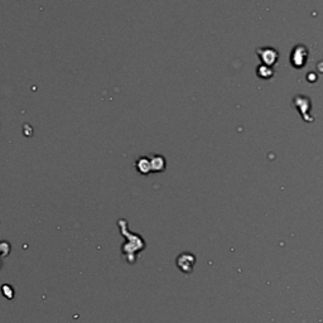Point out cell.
Listing matches in <instances>:
<instances>
[{
  "label": "cell",
  "mask_w": 323,
  "mask_h": 323,
  "mask_svg": "<svg viewBox=\"0 0 323 323\" xmlns=\"http://www.w3.org/2000/svg\"><path fill=\"white\" fill-rule=\"evenodd\" d=\"M137 168L139 169L140 173H143V174H147V173H149V172H152L150 159H148V158H145V157L139 158V160H138V163H137Z\"/></svg>",
  "instance_id": "cell-1"
}]
</instances>
